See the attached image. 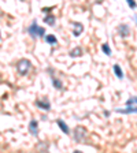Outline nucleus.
I'll return each mask as SVG.
<instances>
[{
    "label": "nucleus",
    "mask_w": 137,
    "mask_h": 153,
    "mask_svg": "<svg viewBox=\"0 0 137 153\" xmlns=\"http://www.w3.org/2000/svg\"><path fill=\"white\" fill-rule=\"evenodd\" d=\"M56 123H58V126L61 127V130L63 131L64 134H70V130H69V127H67V124H64V122H63V120H61V119H58Z\"/></svg>",
    "instance_id": "6e6552de"
},
{
    "label": "nucleus",
    "mask_w": 137,
    "mask_h": 153,
    "mask_svg": "<svg viewBox=\"0 0 137 153\" xmlns=\"http://www.w3.org/2000/svg\"><path fill=\"white\" fill-rule=\"evenodd\" d=\"M52 83H54V86L56 89H62V88H63V83L58 79V78H55V76H52Z\"/></svg>",
    "instance_id": "ddd939ff"
},
{
    "label": "nucleus",
    "mask_w": 137,
    "mask_h": 153,
    "mask_svg": "<svg viewBox=\"0 0 137 153\" xmlns=\"http://www.w3.org/2000/svg\"><path fill=\"white\" fill-rule=\"evenodd\" d=\"M134 21H136V23H137V16H134Z\"/></svg>",
    "instance_id": "f3484780"
},
{
    "label": "nucleus",
    "mask_w": 137,
    "mask_h": 153,
    "mask_svg": "<svg viewBox=\"0 0 137 153\" xmlns=\"http://www.w3.org/2000/svg\"><path fill=\"white\" fill-rule=\"evenodd\" d=\"M0 18H1V13H0Z\"/></svg>",
    "instance_id": "a211bd4d"
},
{
    "label": "nucleus",
    "mask_w": 137,
    "mask_h": 153,
    "mask_svg": "<svg viewBox=\"0 0 137 153\" xmlns=\"http://www.w3.org/2000/svg\"><path fill=\"white\" fill-rule=\"evenodd\" d=\"M102 49H103V52H104L106 55H109V56L111 55V49H110V47L107 44H103L102 45Z\"/></svg>",
    "instance_id": "2eb2a0df"
},
{
    "label": "nucleus",
    "mask_w": 137,
    "mask_h": 153,
    "mask_svg": "<svg viewBox=\"0 0 137 153\" xmlns=\"http://www.w3.org/2000/svg\"><path fill=\"white\" fill-rule=\"evenodd\" d=\"M45 41H47L49 45H56L58 40H56V37H55V36L48 34V36H45Z\"/></svg>",
    "instance_id": "9d476101"
},
{
    "label": "nucleus",
    "mask_w": 137,
    "mask_h": 153,
    "mask_svg": "<svg viewBox=\"0 0 137 153\" xmlns=\"http://www.w3.org/2000/svg\"><path fill=\"white\" fill-rule=\"evenodd\" d=\"M28 32H29V34L32 36L33 38H37V37H44V36H45V30H44V29H43V27H40V26H38L36 22H33L32 25L29 26Z\"/></svg>",
    "instance_id": "f03ea898"
},
{
    "label": "nucleus",
    "mask_w": 137,
    "mask_h": 153,
    "mask_svg": "<svg viewBox=\"0 0 137 153\" xmlns=\"http://www.w3.org/2000/svg\"><path fill=\"white\" fill-rule=\"evenodd\" d=\"M117 112H121V114H134L137 112V97H130V99L126 101V109H117Z\"/></svg>",
    "instance_id": "f257e3e1"
},
{
    "label": "nucleus",
    "mask_w": 137,
    "mask_h": 153,
    "mask_svg": "<svg viewBox=\"0 0 137 153\" xmlns=\"http://www.w3.org/2000/svg\"><path fill=\"white\" fill-rule=\"evenodd\" d=\"M44 22L47 23V25H49V26H54L55 25V16L54 15H47L45 16V19H44Z\"/></svg>",
    "instance_id": "f8f14e48"
},
{
    "label": "nucleus",
    "mask_w": 137,
    "mask_h": 153,
    "mask_svg": "<svg viewBox=\"0 0 137 153\" xmlns=\"http://www.w3.org/2000/svg\"><path fill=\"white\" fill-rule=\"evenodd\" d=\"M30 67H32V63H30V60H28V59H21V60L16 63V70H18L19 75L28 74V71L30 70Z\"/></svg>",
    "instance_id": "7ed1b4c3"
},
{
    "label": "nucleus",
    "mask_w": 137,
    "mask_h": 153,
    "mask_svg": "<svg viewBox=\"0 0 137 153\" xmlns=\"http://www.w3.org/2000/svg\"><path fill=\"white\" fill-rule=\"evenodd\" d=\"M29 131H30V134H33V135H37L38 134V124L36 120H32L30 123H29Z\"/></svg>",
    "instance_id": "423d86ee"
},
{
    "label": "nucleus",
    "mask_w": 137,
    "mask_h": 153,
    "mask_svg": "<svg viewBox=\"0 0 137 153\" xmlns=\"http://www.w3.org/2000/svg\"><path fill=\"white\" fill-rule=\"evenodd\" d=\"M85 134H86V130L84 127H77L76 131H74V138H76L77 142H81L84 140V137H85Z\"/></svg>",
    "instance_id": "20e7f679"
},
{
    "label": "nucleus",
    "mask_w": 137,
    "mask_h": 153,
    "mask_svg": "<svg viewBox=\"0 0 137 153\" xmlns=\"http://www.w3.org/2000/svg\"><path fill=\"white\" fill-rule=\"evenodd\" d=\"M126 1H128L130 8H136V1H134V0H126Z\"/></svg>",
    "instance_id": "dca6fc26"
},
{
    "label": "nucleus",
    "mask_w": 137,
    "mask_h": 153,
    "mask_svg": "<svg viewBox=\"0 0 137 153\" xmlns=\"http://www.w3.org/2000/svg\"><path fill=\"white\" fill-rule=\"evenodd\" d=\"M118 30H119V34L121 36H124V37H126V36H129V26L128 25H121L118 27Z\"/></svg>",
    "instance_id": "1a4fd4ad"
},
{
    "label": "nucleus",
    "mask_w": 137,
    "mask_h": 153,
    "mask_svg": "<svg viewBox=\"0 0 137 153\" xmlns=\"http://www.w3.org/2000/svg\"><path fill=\"white\" fill-rule=\"evenodd\" d=\"M81 55H82V49H81L80 47L71 49V52H70V56L71 57H77V56H81Z\"/></svg>",
    "instance_id": "9b49d317"
},
{
    "label": "nucleus",
    "mask_w": 137,
    "mask_h": 153,
    "mask_svg": "<svg viewBox=\"0 0 137 153\" xmlns=\"http://www.w3.org/2000/svg\"><path fill=\"white\" fill-rule=\"evenodd\" d=\"M114 71H115V74H117V76H118V78H124V73H122V70L119 68V66H117V64H115V66H114Z\"/></svg>",
    "instance_id": "4468645a"
},
{
    "label": "nucleus",
    "mask_w": 137,
    "mask_h": 153,
    "mask_svg": "<svg viewBox=\"0 0 137 153\" xmlns=\"http://www.w3.org/2000/svg\"><path fill=\"white\" fill-rule=\"evenodd\" d=\"M71 25L74 26V30H73V34L74 36H80L81 33H82V30H84V26H82V23H77V22H73Z\"/></svg>",
    "instance_id": "0eeeda50"
},
{
    "label": "nucleus",
    "mask_w": 137,
    "mask_h": 153,
    "mask_svg": "<svg viewBox=\"0 0 137 153\" xmlns=\"http://www.w3.org/2000/svg\"><path fill=\"white\" fill-rule=\"evenodd\" d=\"M36 105L37 107H40L41 109H49L51 108V104H49V101H48V99H44V100H37L36 101Z\"/></svg>",
    "instance_id": "39448f33"
}]
</instances>
